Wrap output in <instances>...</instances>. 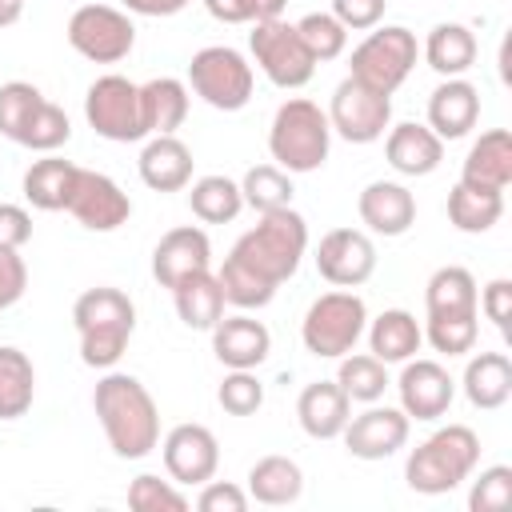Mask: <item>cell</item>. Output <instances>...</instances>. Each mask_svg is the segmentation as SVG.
Masks as SVG:
<instances>
[{
	"label": "cell",
	"mask_w": 512,
	"mask_h": 512,
	"mask_svg": "<svg viewBox=\"0 0 512 512\" xmlns=\"http://www.w3.org/2000/svg\"><path fill=\"white\" fill-rule=\"evenodd\" d=\"M92 408L108 448L120 460H144L160 444V408L136 376L104 372L92 388Z\"/></svg>",
	"instance_id": "obj_1"
},
{
	"label": "cell",
	"mask_w": 512,
	"mask_h": 512,
	"mask_svg": "<svg viewBox=\"0 0 512 512\" xmlns=\"http://www.w3.org/2000/svg\"><path fill=\"white\" fill-rule=\"evenodd\" d=\"M72 324L80 332V360L112 368L136 332V304L120 288H88L72 304Z\"/></svg>",
	"instance_id": "obj_2"
},
{
	"label": "cell",
	"mask_w": 512,
	"mask_h": 512,
	"mask_svg": "<svg viewBox=\"0 0 512 512\" xmlns=\"http://www.w3.org/2000/svg\"><path fill=\"white\" fill-rule=\"evenodd\" d=\"M476 464H480V436L468 424H448L408 452L404 480L420 496H444L460 488L476 472Z\"/></svg>",
	"instance_id": "obj_3"
},
{
	"label": "cell",
	"mask_w": 512,
	"mask_h": 512,
	"mask_svg": "<svg viewBox=\"0 0 512 512\" xmlns=\"http://www.w3.org/2000/svg\"><path fill=\"white\" fill-rule=\"evenodd\" d=\"M304 252H308V220L292 204L276 208V212H260L256 228H248L232 244V256L240 264H248L252 272H260L264 280H272L276 288L288 276H296Z\"/></svg>",
	"instance_id": "obj_4"
},
{
	"label": "cell",
	"mask_w": 512,
	"mask_h": 512,
	"mask_svg": "<svg viewBox=\"0 0 512 512\" xmlns=\"http://www.w3.org/2000/svg\"><path fill=\"white\" fill-rule=\"evenodd\" d=\"M328 148H332V124L316 100L292 96L276 108V116L268 124V152H272L276 168L316 172L328 160Z\"/></svg>",
	"instance_id": "obj_5"
},
{
	"label": "cell",
	"mask_w": 512,
	"mask_h": 512,
	"mask_svg": "<svg viewBox=\"0 0 512 512\" xmlns=\"http://www.w3.org/2000/svg\"><path fill=\"white\" fill-rule=\"evenodd\" d=\"M368 328V308L356 292L348 288H336V292H324L308 304L304 320H300V340L312 356H324V360H340L356 348V340L364 336Z\"/></svg>",
	"instance_id": "obj_6"
},
{
	"label": "cell",
	"mask_w": 512,
	"mask_h": 512,
	"mask_svg": "<svg viewBox=\"0 0 512 512\" xmlns=\"http://www.w3.org/2000/svg\"><path fill=\"white\" fill-rule=\"evenodd\" d=\"M416 56H420V44L416 36L404 28V24H376L368 28V36L352 48V60H348V76L392 96L416 68Z\"/></svg>",
	"instance_id": "obj_7"
},
{
	"label": "cell",
	"mask_w": 512,
	"mask_h": 512,
	"mask_svg": "<svg viewBox=\"0 0 512 512\" xmlns=\"http://www.w3.org/2000/svg\"><path fill=\"white\" fill-rule=\"evenodd\" d=\"M188 84L192 92L220 108V112H240L252 100V64L244 60V52L228 48V44H208L200 52H192L188 60Z\"/></svg>",
	"instance_id": "obj_8"
},
{
	"label": "cell",
	"mask_w": 512,
	"mask_h": 512,
	"mask_svg": "<svg viewBox=\"0 0 512 512\" xmlns=\"http://www.w3.org/2000/svg\"><path fill=\"white\" fill-rule=\"evenodd\" d=\"M248 48L256 68L276 84V88H304L316 76V60L304 48L296 24H288L284 16L276 20H256L248 32Z\"/></svg>",
	"instance_id": "obj_9"
},
{
	"label": "cell",
	"mask_w": 512,
	"mask_h": 512,
	"mask_svg": "<svg viewBox=\"0 0 512 512\" xmlns=\"http://www.w3.org/2000/svg\"><path fill=\"white\" fill-rule=\"evenodd\" d=\"M84 120L96 136L112 144H132L144 140V120H140V84H132L120 72L96 76L84 92Z\"/></svg>",
	"instance_id": "obj_10"
},
{
	"label": "cell",
	"mask_w": 512,
	"mask_h": 512,
	"mask_svg": "<svg viewBox=\"0 0 512 512\" xmlns=\"http://www.w3.org/2000/svg\"><path fill=\"white\" fill-rule=\"evenodd\" d=\"M68 44L92 64H120L136 44V24L112 4H80L68 16Z\"/></svg>",
	"instance_id": "obj_11"
},
{
	"label": "cell",
	"mask_w": 512,
	"mask_h": 512,
	"mask_svg": "<svg viewBox=\"0 0 512 512\" xmlns=\"http://www.w3.org/2000/svg\"><path fill=\"white\" fill-rule=\"evenodd\" d=\"M328 124L340 140L348 144H372L388 132L392 124V96L344 76L332 92V104H328Z\"/></svg>",
	"instance_id": "obj_12"
},
{
	"label": "cell",
	"mask_w": 512,
	"mask_h": 512,
	"mask_svg": "<svg viewBox=\"0 0 512 512\" xmlns=\"http://www.w3.org/2000/svg\"><path fill=\"white\" fill-rule=\"evenodd\" d=\"M64 212H72L88 232H116L120 224H128L132 200L112 176L92 172V168H76Z\"/></svg>",
	"instance_id": "obj_13"
},
{
	"label": "cell",
	"mask_w": 512,
	"mask_h": 512,
	"mask_svg": "<svg viewBox=\"0 0 512 512\" xmlns=\"http://www.w3.org/2000/svg\"><path fill=\"white\" fill-rule=\"evenodd\" d=\"M316 272L336 288H356L376 272V244L360 228H332L316 244Z\"/></svg>",
	"instance_id": "obj_14"
},
{
	"label": "cell",
	"mask_w": 512,
	"mask_h": 512,
	"mask_svg": "<svg viewBox=\"0 0 512 512\" xmlns=\"http://www.w3.org/2000/svg\"><path fill=\"white\" fill-rule=\"evenodd\" d=\"M396 392H400V412L408 420H440L456 396V380L448 376V368L440 360H404L400 376H396Z\"/></svg>",
	"instance_id": "obj_15"
},
{
	"label": "cell",
	"mask_w": 512,
	"mask_h": 512,
	"mask_svg": "<svg viewBox=\"0 0 512 512\" xmlns=\"http://www.w3.org/2000/svg\"><path fill=\"white\" fill-rule=\"evenodd\" d=\"M160 456H164V472L176 484H204L220 468V444L204 424H176L164 436Z\"/></svg>",
	"instance_id": "obj_16"
},
{
	"label": "cell",
	"mask_w": 512,
	"mask_h": 512,
	"mask_svg": "<svg viewBox=\"0 0 512 512\" xmlns=\"http://www.w3.org/2000/svg\"><path fill=\"white\" fill-rule=\"evenodd\" d=\"M408 424L412 420L400 408L372 404L360 416H348L340 436H344V444H348V452L356 460H388L392 452H400L408 444Z\"/></svg>",
	"instance_id": "obj_17"
},
{
	"label": "cell",
	"mask_w": 512,
	"mask_h": 512,
	"mask_svg": "<svg viewBox=\"0 0 512 512\" xmlns=\"http://www.w3.org/2000/svg\"><path fill=\"white\" fill-rule=\"evenodd\" d=\"M204 268H212V244H208V232L196 224H180L164 232L160 244L152 248V276L160 280V288H176L184 276Z\"/></svg>",
	"instance_id": "obj_18"
},
{
	"label": "cell",
	"mask_w": 512,
	"mask_h": 512,
	"mask_svg": "<svg viewBox=\"0 0 512 512\" xmlns=\"http://www.w3.org/2000/svg\"><path fill=\"white\" fill-rule=\"evenodd\" d=\"M360 224L376 236H404L416 224V196L396 180H372L356 200Z\"/></svg>",
	"instance_id": "obj_19"
},
{
	"label": "cell",
	"mask_w": 512,
	"mask_h": 512,
	"mask_svg": "<svg viewBox=\"0 0 512 512\" xmlns=\"http://www.w3.org/2000/svg\"><path fill=\"white\" fill-rule=\"evenodd\" d=\"M480 120V88L468 84L464 76H448L444 84H436V92L428 96V128L440 140H460L476 128Z\"/></svg>",
	"instance_id": "obj_20"
},
{
	"label": "cell",
	"mask_w": 512,
	"mask_h": 512,
	"mask_svg": "<svg viewBox=\"0 0 512 512\" xmlns=\"http://www.w3.org/2000/svg\"><path fill=\"white\" fill-rule=\"evenodd\" d=\"M212 352L224 368H260L272 352V332L252 316H220L212 328Z\"/></svg>",
	"instance_id": "obj_21"
},
{
	"label": "cell",
	"mask_w": 512,
	"mask_h": 512,
	"mask_svg": "<svg viewBox=\"0 0 512 512\" xmlns=\"http://www.w3.org/2000/svg\"><path fill=\"white\" fill-rule=\"evenodd\" d=\"M352 416V400L336 380H312L296 396V420L312 440H336Z\"/></svg>",
	"instance_id": "obj_22"
},
{
	"label": "cell",
	"mask_w": 512,
	"mask_h": 512,
	"mask_svg": "<svg viewBox=\"0 0 512 512\" xmlns=\"http://www.w3.org/2000/svg\"><path fill=\"white\" fill-rule=\"evenodd\" d=\"M192 148L172 132V136H152L144 148H140V180L152 188V192H180L192 184Z\"/></svg>",
	"instance_id": "obj_23"
},
{
	"label": "cell",
	"mask_w": 512,
	"mask_h": 512,
	"mask_svg": "<svg viewBox=\"0 0 512 512\" xmlns=\"http://www.w3.org/2000/svg\"><path fill=\"white\" fill-rule=\"evenodd\" d=\"M384 156L400 176H428L444 160V140L428 124H388Z\"/></svg>",
	"instance_id": "obj_24"
},
{
	"label": "cell",
	"mask_w": 512,
	"mask_h": 512,
	"mask_svg": "<svg viewBox=\"0 0 512 512\" xmlns=\"http://www.w3.org/2000/svg\"><path fill=\"white\" fill-rule=\"evenodd\" d=\"M460 180L476 184V188H496V192H504L512 184V136H508V128H488L472 140L464 168H460Z\"/></svg>",
	"instance_id": "obj_25"
},
{
	"label": "cell",
	"mask_w": 512,
	"mask_h": 512,
	"mask_svg": "<svg viewBox=\"0 0 512 512\" xmlns=\"http://www.w3.org/2000/svg\"><path fill=\"white\" fill-rule=\"evenodd\" d=\"M188 116V84L176 76H152L140 84V120L148 136H172Z\"/></svg>",
	"instance_id": "obj_26"
},
{
	"label": "cell",
	"mask_w": 512,
	"mask_h": 512,
	"mask_svg": "<svg viewBox=\"0 0 512 512\" xmlns=\"http://www.w3.org/2000/svg\"><path fill=\"white\" fill-rule=\"evenodd\" d=\"M364 332H368V352L384 364H404L424 344V332H420L416 316L404 312V308H384Z\"/></svg>",
	"instance_id": "obj_27"
},
{
	"label": "cell",
	"mask_w": 512,
	"mask_h": 512,
	"mask_svg": "<svg viewBox=\"0 0 512 512\" xmlns=\"http://www.w3.org/2000/svg\"><path fill=\"white\" fill-rule=\"evenodd\" d=\"M464 396L472 408H504L512 396V360L504 352H476L464 368Z\"/></svg>",
	"instance_id": "obj_28"
},
{
	"label": "cell",
	"mask_w": 512,
	"mask_h": 512,
	"mask_svg": "<svg viewBox=\"0 0 512 512\" xmlns=\"http://www.w3.org/2000/svg\"><path fill=\"white\" fill-rule=\"evenodd\" d=\"M172 300H176V316H180L188 328H200V332H212L216 320L224 316V304H228L220 280H216L208 268L184 276V280L172 288Z\"/></svg>",
	"instance_id": "obj_29"
},
{
	"label": "cell",
	"mask_w": 512,
	"mask_h": 512,
	"mask_svg": "<svg viewBox=\"0 0 512 512\" xmlns=\"http://www.w3.org/2000/svg\"><path fill=\"white\" fill-rule=\"evenodd\" d=\"M304 492V472L292 456H260L248 468V496L256 504L280 508V504H296Z\"/></svg>",
	"instance_id": "obj_30"
},
{
	"label": "cell",
	"mask_w": 512,
	"mask_h": 512,
	"mask_svg": "<svg viewBox=\"0 0 512 512\" xmlns=\"http://www.w3.org/2000/svg\"><path fill=\"white\" fill-rule=\"evenodd\" d=\"M476 296H480L476 276L460 264H444L424 284V312L428 316H468V312H480Z\"/></svg>",
	"instance_id": "obj_31"
},
{
	"label": "cell",
	"mask_w": 512,
	"mask_h": 512,
	"mask_svg": "<svg viewBox=\"0 0 512 512\" xmlns=\"http://www.w3.org/2000/svg\"><path fill=\"white\" fill-rule=\"evenodd\" d=\"M76 168H80V164L44 152V160H32L28 172H24V200H28L32 208H40V212H60V208L68 204Z\"/></svg>",
	"instance_id": "obj_32"
},
{
	"label": "cell",
	"mask_w": 512,
	"mask_h": 512,
	"mask_svg": "<svg viewBox=\"0 0 512 512\" xmlns=\"http://www.w3.org/2000/svg\"><path fill=\"white\" fill-rule=\"evenodd\" d=\"M424 60L444 80L448 76H464L476 64V36H472V28L468 24H456V20L436 24L428 32V40H424Z\"/></svg>",
	"instance_id": "obj_33"
},
{
	"label": "cell",
	"mask_w": 512,
	"mask_h": 512,
	"mask_svg": "<svg viewBox=\"0 0 512 512\" xmlns=\"http://www.w3.org/2000/svg\"><path fill=\"white\" fill-rule=\"evenodd\" d=\"M500 216H504V192H496V188H476V184H464V180L452 184V192H448V220H452V228L480 236V232H488Z\"/></svg>",
	"instance_id": "obj_34"
},
{
	"label": "cell",
	"mask_w": 512,
	"mask_h": 512,
	"mask_svg": "<svg viewBox=\"0 0 512 512\" xmlns=\"http://www.w3.org/2000/svg\"><path fill=\"white\" fill-rule=\"evenodd\" d=\"M36 400V368L32 360L12 348L0 344V420H20Z\"/></svg>",
	"instance_id": "obj_35"
},
{
	"label": "cell",
	"mask_w": 512,
	"mask_h": 512,
	"mask_svg": "<svg viewBox=\"0 0 512 512\" xmlns=\"http://www.w3.org/2000/svg\"><path fill=\"white\" fill-rule=\"evenodd\" d=\"M188 208L204 224H228L240 216L244 196H240V184L228 176H200L188 184Z\"/></svg>",
	"instance_id": "obj_36"
},
{
	"label": "cell",
	"mask_w": 512,
	"mask_h": 512,
	"mask_svg": "<svg viewBox=\"0 0 512 512\" xmlns=\"http://www.w3.org/2000/svg\"><path fill=\"white\" fill-rule=\"evenodd\" d=\"M336 384L348 392V400H360V404H376L388 388V364L376 360L372 352H352V356H340V372H336Z\"/></svg>",
	"instance_id": "obj_37"
},
{
	"label": "cell",
	"mask_w": 512,
	"mask_h": 512,
	"mask_svg": "<svg viewBox=\"0 0 512 512\" xmlns=\"http://www.w3.org/2000/svg\"><path fill=\"white\" fill-rule=\"evenodd\" d=\"M240 196H244V204L256 208V212L288 208V204H292V172H284V168H276V164H256V168L244 172Z\"/></svg>",
	"instance_id": "obj_38"
},
{
	"label": "cell",
	"mask_w": 512,
	"mask_h": 512,
	"mask_svg": "<svg viewBox=\"0 0 512 512\" xmlns=\"http://www.w3.org/2000/svg\"><path fill=\"white\" fill-rule=\"evenodd\" d=\"M216 280H220V288H224V300L228 304H236V308H264V304H272V296H276V284L272 280H264L260 272H252L248 264H240L232 252H228V260H224V268L216 272Z\"/></svg>",
	"instance_id": "obj_39"
},
{
	"label": "cell",
	"mask_w": 512,
	"mask_h": 512,
	"mask_svg": "<svg viewBox=\"0 0 512 512\" xmlns=\"http://www.w3.org/2000/svg\"><path fill=\"white\" fill-rule=\"evenodd\" d=\"M40 104H44V92H40L36 84H28V80H8V84H0V136L12 140V144H20L28 120H32V112H36Z\"/></svg>",
	"instance_id": "obj_40"
},
{
	"label": "cell",
	"mask_w": 512,
	"mask_h": 512,
	"mask_svg": "<svg viewBox=\"0 0 512 512\" xmlns=\"http://www.w3.org/2000/svg\"><path fill=\"white\" fill-rule=\"evenodd\" d=\"M296 32L304 40V48L312 52V60H336L348 48V28L332 16V12H308L296 20Z\"/></svg>",
	"instance_id": "obj_41"
},
{
	"label": "cell",
	"mask_w": 512,
	"mask_h": 512,
	"mask_svg": "<svg viewBox=\"0 0 512 512\" xmlns=\"http://www.w3.org/2000/svg\"><path fill=\"white\" fill-rule=\"evenodd\" d=\"M420 332L440 356H464V352L476 348L480 324H476V312H468V316H428V324Z\"/></svg>",
	"instance_id": "obj_42"
},
{
	"label": "cell",
	"mask_w": 512,
	"mask_h": 512,
	"mask_svg": "<svg viewBox=\"0 0 512 512\" xmlns=\"http://www.w3.org/2000/svg\"><path fill=\"white\" fill-rule=\"evenodd\" d=\"M128 508H136V512H184L188 496L176 488V480H160L152 472H140L128 484Z\"/></svg>",
	"instance_id": "obj_43"
},
{
	"label": "cell",
	"mask_w": 512,
	"mask_h": 512,
	"mask_svg": "<svg viewBox=\"0 0 512 512\" xmlns=\"http://www.w3.org/2000/svg\"><path fill=\"white\" fill-rule=\"evenodd\" d=\"M68 136H72L68 112L56 108L52 100H44V104L32 112V120H28V128H24V136H20V144L32 148V152H56L60 144H68Z\"/></svg>",
	"instance_id": "obj_44"
},
{
	"label": "cell",
	"mask_w": 512,
	"mask_h": 512,
	"mask_svg": "<svg viewBox=\"0 0 512 512\" xmlns=\"http://www.w3.org/2000/svg\"><path fill=\"white\" fill-rule=\"evenodd\" d=\"M216 400L224 412L232 416H252L260 404H264V384L256 380L252 368H228V376L220 380L216 388Z\"/></svg>",
	"instance_id": "obj_45"
},
{
	"label": "cell",
	"mask_w": 512,
	"mask_h": 512,
	"mask_svg": "<svg viewBox=\"0 0 512 512\" xmlns=\"http://www.w3.org/2000/svg\"><path fill=\"white\" fill-rule=\"evenodd\" d=\"M512 504V468L508 464H492L472 480L468 492V508L472 512H504Z\"/></svg>",
	"instance_id": "obj_46"
},
{
	"label": "cell",
	"mask_w": 512,
	"mask_h": 512,
	"mask_svg": "<svg viewBox=\"0 0 512 512\" xmlns=\"http://www.w3.org/2000/svg\"><path fill=\"white\" fill-rule=\"evenodd\" d=\"M200 512H244L248 508V492L232 480H204L200 496H196Z\"/></svg>",
	"instance_id": "obj_47"
},
{
	"label": "cell",
	"mask_w": 512,
	"mask_h": 512,
	"mask_svg": "<svg viewBox=\"0 0 512 512\" xmlns=\"http://www.w3.org/2000/svg\"><path fill=\"white\" fill-rule=\"evenodd\" d=\"M388 0H332V16L348 28V32H368L384 20Z\"/></svg>",
	"instance_id": "obj_48"
},
{
	"label": "cell",
	"mask_w": 512,
	"mask_h": 512,
	"mask_svg": "<svg viewBox=\"0 0 512 512\" xmlns=\"http://www.w3.org/2000/svg\"><path fill=\"white\" fill-rule=\"evenodd\" d=\"M28 288V268L16 248H0V312L12 308Z\"/></svg>",
	"instance_id": "obj_49"
},
{
	"label": "cell",
	"mask_w": 512,
	"mask_h": 512,
	"mask_svg": "<svg viewBox=\"0 0 512 512\" xmlns=\"http://www.w3.org/2000/svg\"><path fill=\"white\" fill-rule=\"evenodd\" d=\"M476 308H484V316H488L500 332H508V316H512V280H504V276L488 280L484 292L476 296Z\"/></svg>",
	"instance_id": "obj_50"
},
{
	"label": "cell",
	"mask_w": 512,
	"mask_h": 512,
	"mask_svg": "<svg viewBox=\"0 0 512 512\" xmlns=\"http://www.w3.org/2000/svg\"><path fill=\"white\" fill-rule=\"evenodd\" d=\"M32 240V216L20 204H0V248H24Z\"/></svg>",
	"instance_id": "obj_51"
},
{
	"label": "cell",
	"mask_w": 512,
	"mask_h": 512,
	"mask_svg": "<svg viewBox=\"0 0 512 512\" xmlns=\"http://www.w3.org/2000/svg\"><path fill=\"white\" fill-rule=\"evenodd\" d=\"M208 16L220 20V24H252L256 12H252V0H204Z\"/></svg>",
	"instance_id": "obj_52"
},
{
	"label": "cell",
	"mask_w": 512,
	"mask_h": 512,
	"mask_svg": "<svg viewBox=\"0 0 512 512\" xmlns=\"http://www.w3.org/2000/svg\"><path fill=\"white\" fill-rule=\"evenodd\" d=\"M128 12H136V16H176V12H184L192 0H120Z\"/></svg>",
	"instance_id": "obj_53"
},
{
	"label": "cell",
	"mask_w": 512,
	"mask_h": 512,
	"mask_svg": "<svg viewBox=\"0 0 512 512\" xmlns=\"http://www.w3.org/2000/svg\"><path fill=\"white\" fill-rule=\"evenodd\" d=\"M284 4L288 0H252V12H256V20H276L280 12H284ZM252 20V24H256Z\"/></svg>",
	"instance_id": "obj_54"
},
{
	"label": "cell",
	"mask_w": 512,
	"mask_h": 512,
	"mask_svg": "<svg viewBox=\"0 0 512 512\" xmlns=\"http://www.w3.org/2000/svg\"><path fill=\"white\" fill-rule=\"evenodd\" d=\"M20 12H24V0H0V28L16 24V20H20Z\"/></svg>",
	"instance_id": "obj_55"
}]
</instances>
